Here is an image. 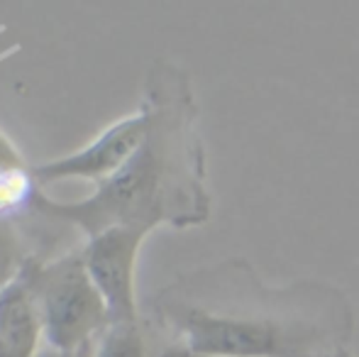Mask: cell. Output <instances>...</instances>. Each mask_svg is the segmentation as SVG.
Wrapping results in <instances>:
<instances>
[{
	"label": "cell",
	"mask_w": 359,
	"mask_h": 357,
	"mask_svg": "<svg viewBox=\"0 0 359 357\" xmlns=\"http://www.w3.org/2000/svg\"><path fill=\"white\" fill-rule=\"evenodd\" d=\"M147 314L191 357H337L357 333L345 289L318 279L269 286L245 257L184 271Z\"/></svg>",
	"instance_id": "obj_1"
},
{
	"label": "cell",
	"mask_w": 359,
	"mask_h": 357,
	"mask_svg": "<svg viewBox=\"0 0 359 357\" xmlns=\"http://www.w3.org/2000/svg\"><path fill=\"white\" fill-rule=\"evenodd\" d=\"M140 105L147 113L144 140L113 177L74 203H59L39 191L32 210L76 225L88 238L115 225L151 233L159 225L184 230L208 223V162L189 72L156 59Z\"/></svg>",
	"instance_id": "obj_2"
},
{
	"label": "cell",
	"mask_w": 359,
	"mask_h": 357,
	"mask_svg": "<svg viewBox=\"0 0 359 357\" xmlns=\"http://www.w3.org/2000/svg\"><path fill=\"white\" fill-rule=\"evenodd\" d=\"M27 267L42 318L44 345L76 350L95 343L108 330V306L86 269L81 250L49 262L29 257Z\"/></svg>",
	"instance_id": "obj_3"
},
{
	"label": "cell",
	"mask_w": 359,
	"mask_h": 357,
	"mask_svg": "<svg viewBox=\"0 0 359 357\" xmlns=\"http://www.w3.org/2000/svg\"><path fill=\"white\" fill-rule=\"evenodd\" d=\"M147 235V230L115 225L88 238L81 248L86 269L108 306L110 325L128 323L142 316L135 294V267Z\"/></svg>",
	"instance_id": "obj_4"
},
{
	"label": "cell",
	"mask_w": 359,
	"mask_h": 357,
	"mask_svg": "<svg viewBox=\"0 0 359 357\" xmlns=\"http://www.w3.org/2000/svg\"><path fill=\"white\" fill-rule=\"evenodd\" d=\"M147 133V113L140 105L133 115H125L118 123L108 125L98 137L83 149L67 157L52 159L34 167V179L39 186L62 179H88L95 186L110 179L142 144Z\"/></svg>",
	"instance_id": "obj_5"
},
{
	"label": "cell",
	"mask_w": 359,
	"mask_h": 357,
	"mask_svg": "<svg viewBox=\"0 0 359 357\" xmlns=\"http://www.w3.org/2000/svg\"><path fill=\"white\" fill-rule=\"evenodd\" d=\"M29 262V260H27ZM44 345L29 267L0 289V357H34Z\"/></svg>",
	"instance_id": "obj_6"
},
{
	"label": "cell",
	"mask_w": 359,
	"mask_h": 357,
	"mask_svg": "<svg viewBox=\"0 0 359 357\" xmlns=\"http://www.w3.org/2000/svg\"><path fill=\"white\" fill-rule=\"evenodd\" d=\"M95 357H191V353L142 311L140 318L108 325L98 338Z\"/></svg>",
	"instance_id": "obj_7"
},
{
	"label": "cell",
	"mask_w": 359,
	"mask_h": 357,
	"mask_svg": "<svg viewBox=\"0 0 359 357\" xmlns=\"http://www.w3.org/2000/svg\"><path fill=\"white\" fill-rule=\"evenodd\" d=\"M42 186L34 179V167L22 162L15 147L0 135V220L32 210Z\"/></svg>",
	"instance_id": "obj_8"
},
{
	"label": "cell",
	"mask_w": 359,
	"mask_h": 357,
	"mask_svg": "<svg viewBox=\"0 0 359 357\" xmlns=\"http://www.w3.org/2000/svg\"><path fill=\"white\" fill-rule=\"evenodd\" d=\"M32 255L25 252L20 235L10 220H0V286L13 281Z\"/></svg>",
	"instance_id": "obj_9"
},
{
	"label": "cell",
	"mask_w": 359,
	"mask_h": 357,
	"mask_svg": "<svg viewBox=\"0 0 359 357\" xmlns=\"http://www.w3.org/2000/svg\"><path fill=\"white\" fill-rule=\"evenodd\" d=\"M95 345H98V340L76 350H57V348H52V345H42L34 357H95Z\"/></svg>",
	"instance_id": "obj_10"
},
{
	"label": "cell",
	"mask_w": 359,
	"mask_h": 357,
	"mask_svg": "<svg viewBox=\"0 0 359 357\" xmlns=\"http://www.w3.org/2000/svg\"><path fill=\"white\" fill-rule=\"evenodd\" d=\"M337 357H357V355H352V350H345L342 355H337Z\"/></svg>",
	"instance_id": "obj_11"
}]
</instances>
